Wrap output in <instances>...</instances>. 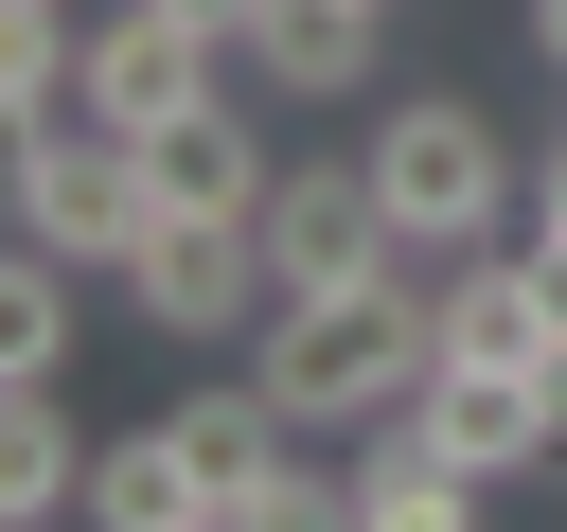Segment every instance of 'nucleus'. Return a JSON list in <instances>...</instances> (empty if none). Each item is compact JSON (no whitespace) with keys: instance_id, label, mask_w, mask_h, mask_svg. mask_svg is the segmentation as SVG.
<instances>
[{"instance_id":"nucleus-1","label":"nucleus","mask_w":567,"mask_h":532,"mask_svg":"<svg viewBox=\"0 0 567 532\" xmlns=\"http://www.w3.org/2000/svg\"><path fill=\"white\" fill-rule=\"evenodd\" d=\"M266 390H284V426H390L425 372H443V301H425V248L390 266V284H337V301H266V355H248Z\"/></svg>"},{"instance_id":"nucleus-2","label":"nucleus","mask_w":567,"mask_h":532,"mask_svg":"<svg viewBox=\"0 0 567 532\" xmlns=\"http://www.w3.org/2000/svg\"><path fill=\"white\" fill-rule=\"evenodd\" d=\"M372 195H390V231L425 248V266H461V248H496V213L532 195V160L496 142V106H461V89H408V106H372Z\"/></svg>"},{"instance_id":"nucleus-3","label":"nucleus","mask_w":567,"mask_h":532,"mask_svg":"<svg viewBox=\"0 0 567 532\" xmlns=\"http://www.w3.org/2000/svg\"><path fill=\"white\" fill-rule=\"evenodd\" d=\"M159 231V177H142V142H106V124H18V248H53V266H106L124 284V248Z\"/></svg>"},{"instance_id":"nucleus-4","label":"nucleus","mask_w":567,"mask_h":532,"mask_svg":"<svg viewBox=\"0 0 567 532\" xmlns=\"http://www.w3.org/2000/svg\"><path fill=\"white\" fill-rule=\"evenodd\" d=\"M248 231H266V284H284V301H337V284H390V266H408L372 160H284Z\"/></svg>"},{"instance_id":"nucleus-5","label":"nucleus","mask_w":567,"mask_h":532,"mask_svg":"<svg viewBox=\"0 0 567 532\" xmlns=\"http://www.w3.org/2000/svg\"><path fill=\"white\" fill-rule=\"evenodd\" d=\"M124 301H142V337H266V231L248 213H159L142 248H124Z\"/></svg>"},{"instance_id":"nucleus-6","label":"nucleus","mask_w":567,"mask_h":532,"mask_svg":"<svg viewBox=\"0 0 567 532\" xmlns=\"http://www.w3.org/2000/svg\"><path fill=\"white\" fill-rule=\"evenodd\" d=\"M195 89H230V35H195V18H159V0H106L89 53H71V124H106V142L177 124Z\"/></svg>"},{"instance_id":"nucleus-7","label":"nucleus","mask_w":567,"mask_h":532,"mask_svg":"<svg viewBox=\"0 0 567 532\" xmlns=\"http://www.w3.org/2000/svg\"><path fill=\"white\" fill-rule=\"evenodd\" d=\"M408 443L461 461V479H532V461L567 443V408H549V372H478V355H443V372L408 390Z\"/></svg>"},{"instance_id":"nucleus-8","label":"nucleus","mask_w":567,"mask_h":532,"mask_svg":"<svg viewBox=\"0 0 567 532\" xmlns=\"http://www.w3.org/2000/svg\"><path fill=\"white\" fill-rule=\"evenodd\" d=\"M425 301H443V355H478V372H549L567 355V266H532V248H461Z\"/></svg>"},{"instance_id":"nucleus-9","label":"nucleus","mask_w":567,"mask_h":532,"mask_svg":"<svg viewBox=\"0 0 567 532\" xmlns=\"http://www.w3.org/2000/svg\"><path fill=\"white\" fill-rule=\"evenodd\" d=\"M142 177H159V213H266V124L230 106V89H195L177 124H142Z\"/></svg>"},{"instance_id":"nucleus-10","label":"nucleus","mask_w":567,"mask_h":532,"mask_svg":"<svg viewBox=\"0 0 567 532\" xmlns=\"http://www.w3.org/2000/svg\"><path fill=\"white\" fill-rule=\"evenodd\" d=\"M159 426H177V461H195V479H213V497H248V479H284V443H301V426H284V390H266V372H213V390H177V408H159Z\"/></svg>"},{"instance_id":"nucleus-11","label":"nucleus","mask_w":567,"mask_h":532,"mask_svg":"<svg viewBox=\"0 0 567 532\" xmlns=\"http://www.w3.org/2000/svg\"><path fill=\"white\" fill-rule=\"evenodd\" d=\"M53 514H89V426L53 390H0V532H53Z\"/></svg>"},{"instance_id":"nucleus-12","label":"nucleus","mask_w":567,"mask_h":532,"mask_svg":"<svg viewBox=\"0 0 567 532\" xmlns=\"http://www.w3.org/2000/svg\"><path fill=\"white\" fill-rule=\"evenodd\" d=\"M372 35H390L372 0H266V18L230 35V53H248L266 89H372Z\"/></svg>"},{"instance_id":"nucleus-13","label":"nucleus","mask_w":567,"mask_h":532,"mask_svg":"<svg viewBox=\"0 0 567 532\" xmlns=\"http://www.w3.org/2000/svg\"><path fill=\"white\" fill-rule=\"evenodd\" d=\"M89 532H213V479L177 461V426H124V443H89Z\"/></svg>"},{"instance_id":"nucleus-14","label":"nucleus","mask_w":567,"mask_h":532,"mask_svg":"<svg viewBox=\"0 0 567 532\" xmlns=\"http://www.w3.org/2000/svg\"><path fill=\"white\" fill-rule=\"evenodd\" d=\"M478 497H496V479L425 461V443H408V408H390V426H372V461H354V532H478Z\"/></svg>"},{"instance_id":"nucleus-15","label":"nucleus","mask_w":567,"mask_h":532,"mask_svg":"<svg viewBox=\"0 0 567 532\" xmlns=\"http://www.w3.org/2000/svg\"><path fill=\"white\" fill-rule=\"evenodd\" d=\"M53 355H71V266L18 248L0 266V390H53Z\"/></svg>"},{"instance_id":"nucleus-16","label":"nucleus","mask_w":567,"mask_h":532,"mask_svg":"<svg viewBox=\"0 0 567 532\" xmlns=\"http://www.w3.org/2000/svg\"><path fill=\"white\" fill-rule=\"evenodd\" d=\"M213 532H354V461H337V479H319V461H284V479L213 497Z\"/></svg>"},{"instance_id":"nucleus-17","label":"nucleus","mask_w":567,"mask_h":532,"mask_svg":"<svg viewBox=\"0 0 567 532\" xmlns=\"http://www.w3.org/2000/svg\"><path fill=\"white\" fill-rule=\"evenodd\" d=\"M514 248H532V266H567V142L532 160V195H514Z\"/></svg>"},{"instance_id":"nucleus-18","label":"nucleus","mask_w":567,"mask_h":532,"mask_svg":"<svg viewBox=\"0 0 567 532\" xmlns=\"http://www.w3.org/2000/svg\"><path fill=\"white\" fill-rule=\"evenodd\" d=\"M159 18H195V35H248V18H266V0H159Z\"/></svg>"},{"instance_id":"nucleus-19","label":"nucleus","mask_w":567,"mask_h":532,"mask_svg":"<svg viewBox=\"0 0 567 532\" xmlns=\"http://www.w3.org/2000/svg\"><path fill=\"white\" fill-rule=\"evenodd\" d=\"M532 53H549V71H567V0H532Z\"/></svg>"},{"instance_id":"nucleus-20","label":"nucleus","mask_w":567,"mask_h":532,"mask_svg":"<svg viewBox=\"0 0 567 532\" xmlns=\"http://www.w3.org/2000/svg\"><path fill=\"white\" fill-rule=\"evenodd\" d=\"M372 18H390V0H372Z\"/></svg>"}]
</instances>
